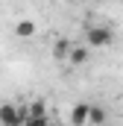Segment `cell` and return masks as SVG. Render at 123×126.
I'll use <instances>...</instances> for the list:
<instances>
[{
    "instance_id": "1",
    "label": "cell",
    "mask_w": 123,
    "mask_h": 126,
    "mask_svg": "<svg viewBox=\"0 0 123 126\" xmlns=\"http://www.w3.org/2000/svg\"><path fill=\"white\" fill-rule=\"evenodd\" d=\"M85 38H88L91 47H108L111 38H114V32L108 30V27H88L85 30Z\"/></svg>"
},
{
    "instance_id": "7",
    "label": "cell",
    "mask_w": 123,
    "mask_h": 126,
    "mask_svg": "<svg viewBox=\"0 0 123 126\" xmlns=\"http://www.w3.org/2000/svg\"><path fill=\"white\" fill-rule=\"evenodd\" d=\"M106 120V111L100 109V106H91V117H88V123H103Z\"/></svg>"
},
{
    "instance_id": "3",
    "label": "cell",
    "mask_w": 123,
    "mask_h": 126,
    "mask_svg": "<svg viewBox=\"0 0 123 126\" xmlns=\"http://www.w3.org/2000/svg\"><path fill=\"white\" fill-rule=\"evenodd\" d=\"M88 117H91V103H76L70 109V123L73 126H85Z\"/></svg>"
},
{
    "instance_id": "4",
    "label": "cell",
    "mask_w": 123,
    "mask_h": 126,
    "mask_svg": "<svg viewBox=\"0 0 123 126\" xmlns=\"http://www.w3.org/2000/svg\"><path fill=\"white\" fill-rule=\"evenodd\" d=\"M35 24H32V21H18V24H15V35H18V38H32V35H35Z\"/></svg>"
},
{
    "instance_id": "2",
    "label": "cell",
    "mask_w": 123,
    "mask_h": 126,
    "mask_svg": "<svg viewBox=\"0 0 123 126\" xmlns=\"http://www.w3.org/2000/svg\"><path fill=\"white\" fill-rule=\"evenodd\" d=\"M0 123L3 126H21V123H27V117H24V111L15 109L12 103H3V106H0Z\"/></svg>"
},
{
    "instance_id": "6",
    "label": "cell",
    "mask_w": 123,
    "mask_h": 126,
    "mask_svg": "<svg viewBox=\"0 0 123 126\" xmlns=\"http://www.w3.org/2000/svg\"><path fill=\"white\" fill-rule=\"evenodd\" d=\"M67 56H70V44H67V41H56V44H53V59H67Z\"/></svg>"
},
{
    "instance_id": "5",
    "label": "cell",
    "mask_w": 123,
    "mask_h": 126,
    "mask_svg": "<svg viewBox=\"0 0 123 126\" xmlns=\"http://www.w3.org/2000/svg\"><path fill=\"white\" fill-rule=\"evenodd\" d=\"M67 62H70V64H85V62H88V50H85V47H70Z\"/></svg>"
}]
</instances>
